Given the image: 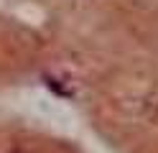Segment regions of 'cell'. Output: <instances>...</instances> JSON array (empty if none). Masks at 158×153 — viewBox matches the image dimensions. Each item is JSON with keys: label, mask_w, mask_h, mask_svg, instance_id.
Here are the masks:
<instances>
[{"label": "cell", "mask_w": 158, "mask_h": 153, "mask_svg": "<svg viewBox=\"0 0 158 153\" xmlns=\"http://www.w3.org/2000/svg\"><path fill=\"white\" fill-rule=\"evenodd\" d=\"M13 153H21V151H13Z\"/></svg>", "instance_id": "obj_1"}]
</instances>
